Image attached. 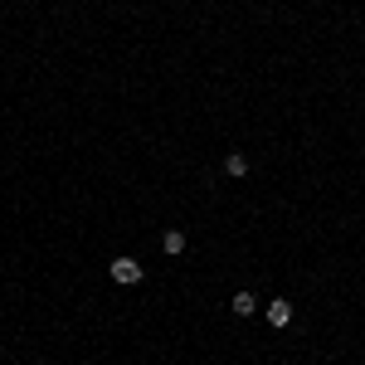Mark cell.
<instances>
[{
    "instance_id": "obj_1",
    "label": "cell",
    "mask_w": 365,
    "mask_h": 365,
    "mask_svg": "<svg viewBox=\"0 0 365 365\" xmlns=\"http://www.w3.org/2000/svg\"><path fill=\"white\" fill-rule=\"evenodd\" d=\"M113 278L117 282H141V263L137 258H113Z\"/></svg>"
},
{
    "instance_id": "obj_2",
    "label": "cell",
    "mask_w": 365,
    "mask_h": 365,
    "mask_svg": "<svg viewBox=\"0 0 365 365\" xmlns=\"http://www.w3.org/2000/svg\"><path fill=\"white\" fill-rule=\"evenodd\" d=\"M292 322V302L278 297V302H268V327H287Z\"/></svg>"
},
{
    "instance_id": "obj_3",
    "label": "cell",
    "mask_w": 365,
    "mask_h": 365,
    "mask_svg": "<svg viewBox=\"0 0 365 365\" xmlns=\"http://www.w3.org/2000/svg\"><path fill=\"white\" fill-rule=\"evenodd\" d=\"M229 307H234V317H253V312H258V297H253V292H234Z\"/></svg>"
},
{
    "instance_id": "obj_4",
    "label": "cell",
    "mask_w": 365,
    "mask_h": 365,
    "mask_svg": "<svg viewBox=\"0 0 365 365\" xmlns=\"http://www.w3.org/2000/svg\"><path fill=\"white\" fill-rule=\"evenodd\" d=\"M161 249H166L170 258H175V253H185V234H180V229H166V239H161Z\"/></svg>"
},
{
    "instance_id": "obj_5",
    "label": "cell",
    "mask_w": 365,
    "mask_h": 365,
    "mask_svg": "<svg viewBox=\"0 0 365 365\" xmlns=\"http://www.w3.org/2000/svg\"><path fill=\"white\" fill-rule=\"evenodd\" d=\"M225 170H229V175H249V161H244V156L234 151V156H229V161H225Z\"/></svg>"
}]
</instances>
